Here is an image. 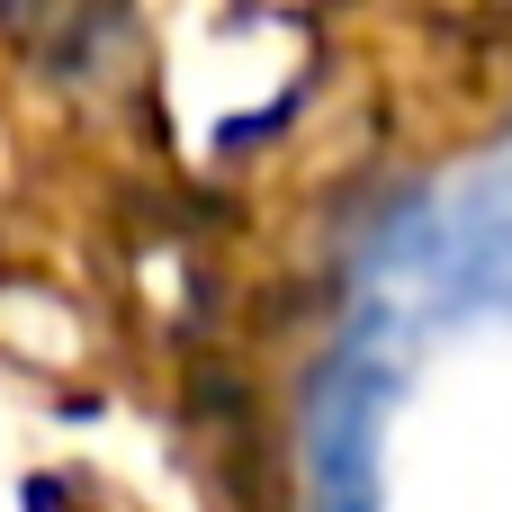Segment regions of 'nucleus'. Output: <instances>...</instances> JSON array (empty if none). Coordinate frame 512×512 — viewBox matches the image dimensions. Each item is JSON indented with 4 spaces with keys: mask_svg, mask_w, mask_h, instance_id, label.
Returning a JSON list of instances; mask_svg holds the SVG:
<instances>
[{
    "mask_svg": "<svg viewBox=\"0 0 512 512\" xmlns=\"http://www.w3.org/2000/svg\"><path fill=\"white\" fill-rule=\"evenodd\" d=\"M387 279L432 315H512V153L459 171L387 225Z\"/></svg>",
    "mask_w": 512,
    "mask_h": 512,
    "instance_id": "1",
    "label": "nucleus"
},
{
    "mask_svg": "<svg viewBox=\"0 0 512 512\" xmlns=\"http://www.w3.org/2000/svg\"><path fill=\"white\" fill-rule=\"evenodd\" d=\"M387 414H396V360L378 342H342L306 396V477L324 512H378Z\"/></svg>",
    "mask_w": 512,
    "mask_h": 512,
    "instance_id": "2",
    "label": "nucleus"
}]
</instances>
